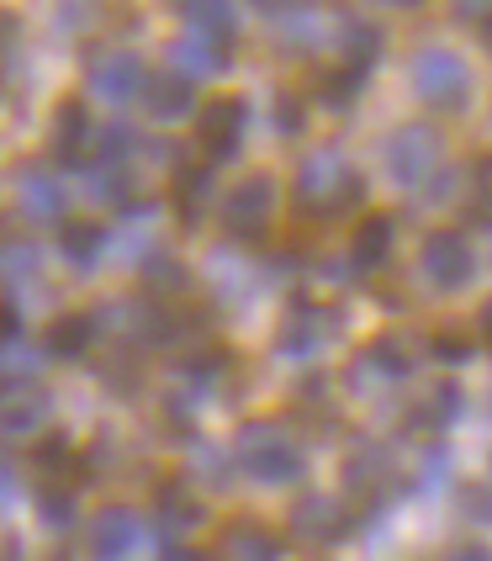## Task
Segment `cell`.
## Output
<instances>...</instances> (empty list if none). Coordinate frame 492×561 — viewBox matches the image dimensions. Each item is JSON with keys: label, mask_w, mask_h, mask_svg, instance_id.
I'll use <instances>...</instances> for the list:
<instances>
[{"label": "cell", "mask_w": 492, "mask_h": 561, "mask_svg": "<svg viewBox=\"0 0 492 561\" xmlns=\"http://www.w3.org/2000/svg\"><path fill=\"white\" fill-rule=\"evenodd\" d=\"M233 467L254 477V482H265V488H291V482H302V471H308V456H302V445L286 435L281 424L271 419H254L244 424L239 435H233Z\"/></svg>", "instance_id": "1"}, {"label": "cell", "mask_w": 492, "mask_h": 561, "mask_svg": "<svg viewBox=\"0 0 492 561\" xmlns=\"http://www.w3.org/2000/svg\"><path fill=\"white\" fill-rule=\"evenodd\" d=\"M355 196H361V181L339 149H318V154L302 159V170H297V207L302 213L329 218V213H344Z\"/></svg>", "instance_id": "2"}, {"label": "cell", "mask_w": 492, "mask_h": 561, "mask_svg": "<svg viewBox=\"0 0 492 561\" xmlns=\"http://www.w3.org/2000/svg\"><path fill=\"white\" fill-rule=\"evenodd\" d=\"M408 80H413L419 101L434 106V112H461L466 95H471V69L450 48H419L413 64H408Z\"/></svg>", "instance_id": "3"}, {"label": "cell", "mask_w": 492, "mask_h": 561, "mask_svg": "<svg viewBox=\"0 0 492 561\" xmlns=\"http://www.w3.org/2000/svg\"><path fill=\"white\" fill-rule=\"evenodd\" d=\"M439 154H445V144H439V133L424 123H402L387 144H381V164H387V175L398 181V186H424L434 170H439Z\"/></svg>", "instance_id": "4"}, {"label": "cell", "mask_w": 492, "mask_h": 561, "mask_svg": "<svg viewBox=\"0 0 492 561\" xmlns=\"http://www.w3.org/2000/svg\"><path fill=\"white\" fill-rule=\"evenodd\" d=\"M149 546V525H144V514L138 508H127V503H106L101 514H91V525H85V551L95 561H127L138 557Z\"/></svg>", "instance_id": "5"}, {"label": "cell", "mask_w": 492, "mask_h": 561, "mask_svg": "<svg viewBox=\"0 0 492 561\" xmlns=\"http://www.w3.org/2000/svg\"><path fill=\"white\" fill-rule=\"evenodd\" d=\"M276 218V181L271 175H244L222 196V233L228 239H260Z\"/></svg>", "instance_id": "6"}, {"label": "cell", "mask_w": 492, "mask_h": 561, "mask_svg": "<svg viewBox=\"0 0 492 561\" xmlns=\"http://www.w3.org/2000/svg\"><path fill=\"white\" fill-rule=\"evenodd\" d=\"M419 271H424V280H430L434 291H461L466 280L477 276V250H471L466 233H445L439 228L419 250Z\"/></svg>", "instance_id": "7"}, {"label": "cell", "mask_w": 492, "mask_h": 561, "mask_svg": "<svg viewBox=\"0 0 492 561\" xmlns=\"http://www.w3.org/2000/svg\"><path fill=\"white\" fill-rule=\"evenodd\" d=\"M85 85H91L95 101H106V106H127V101H138V95H144L149 69H144L138 54H127V48H106V54H95L91 59Z\"/></svg>", "instance_id": "8"}, {"label": "cell", "mask_w": 492, "mask_h": 561, "mask_svg": "<svg viewBox=\"0 0 492 561\" xmlns=\"http://www.w3.org/2000/svg\"><path fill=\"white\" fill-rule=\"evenodd\" d=\"M244 123H249V106L239 101V95H222V101H213V106L196 112V144H202L207 164H222V159L239 154Z\"/></svg>", "instance_id": "9"}, {"label": "cell", "mask_w": 492, "mask_h": 561, "mask_svg": "<svg viewBox=\"0 0 492 561\" xmlns=\"http://www.w3.org/2000/svg\"><path fill=\"white\" fill-rule=\"evenodd\" d=\"M286 525H291L297 540H308V546H339V540L350 535V508H344V499H334V493H302V499L291 503Z\"/></svg>", "instance_id": "10"}, {"label": "cell", "mask_w": 492, "mask_h": 561, "mask_svg": "<svg viewBox=\"0 0 492 561\" xmlns=\"http://www.w3.org/2000/svg\"><path fill=\"white\" fill-rule=\"evenodd\" d=\"M16 207L27 222H64L69 191L48 164H27V170H16Z\"/></svg>", "instance_id": "11"}, {"label": "cell", "mask_w": 492, "mask_h": 561, "mask_svg": "<svg viewBox=\"0 0 492 561\" xmlns=\"http://www.w3.org/2000/svg\"><path fill=\"white\" fill-rule=\"evenodd\" d=\"M329 334H334V312L291 308L286 312V323H281V334H276V350L286 355V360H308V355H318V350L329 344Z\"/></svg>", "instance_id": "12"}, {"label": "cell", "mask_w": 492, "mask_h": 561, "mask_svg": "<svg viewBox=\"0 0 492 561\" xmlns=\"http://www.w3.org/2000/svg\"><path fill=\"white\" fill-rule=\"evenodd\" d=\"M164 64L181 75V80H213V75H222V64H228V48L222 43H213V37H202V32H181L170 48H164Z\"/></svg>", "instance_id": "13"}, {"label": "cell", "mask_w": 492, "mask_h": 561, "mask_svg": "<svg viewBox=\"0 0 492 561\" xmlns=\"http://www.w3.org/2000/svg\"><path fill=\"white\" fill-rule=\"evenodd\" d=\"M144 112L155 117V123H181L196 112V85L181 80L175 69H164V75H149V85H144Z\"/></svg>", "instance_id": "14"}, {"label": "cell", "mask_w": 492, "mask_h": 561, "mask_svg": "<svg viewBox=\"0 0 492 561\" xmlns=\"http://www.w3.org/2000/svg\"><path fill=\"white\" fill-rule=\"evenodd\" d=\"M175 11H181L185 32H202L222 48H233V37H239V5L233 0H175Z\"/></svg>", "instance_id": "15"}, {"label": "cell", "mask_w": 492, "mask_h": 561, "mask_svg": "<svg viewBox=\"0 0 492 561\" xmlns=\"http://www.w3.org/2000/svg\"><path fill=\"white\" fill-rule=\"evenodd\" d=\"M48 392H37V387H16V392H5L0 398V435L5 439H27L37 435L43 424H48Z\"/></svg>", "instance_id": "16"}, {"label": "cell", "mask_w": 492, "mask_h": 561, "mask_svg": "<svg viewBox=\"0 0 492 561\" xmlns=\"http://www.w3.org/2000/svg\"><path fill=\"white\" fill-rule=\"evenodd\" d=\"M408 371H413V350H408L398 334L370 340L366 350H361V360H355V381H402Z\"/></svg>", "instance_id": "17"}, {"label": "cell", "mask_w": 492, "mask_h": 561, "mask_svg": "<svg viewBox=\"0 0 492 561\" xmlns=\"http://www.w3.org/2000/svg\"><path fill=\"white\" fill-rule=\"evenodd\" d=\"M91 112L80 106V101H64L59 117H54V154L64 159V164H85V154H91Z\"/></svg>", "instance_id": "18"}, {"label": "cell", "mask_w": 492, "mask_h": 561, "mask_svg": "<svg viewBox=\"0 0 492 561\" xmlns=\"http://www.w3.org/2000/svg\"><path fill=\"white\" fill-rule=\"evenodd\" d=\"M217 561H281V540L265 525H228L217 540Z\"/></svg>", "instance_id": "19"}, {"label": "cell", "mask_w": 492, "mask_h": 561, "mask_svg": "<svg viewBox=\"0 0 492 561\" xmlns=\"http://www.w3.org/2000/svg\"><path fill=\"white\" fill-rule=\"evenodd\" d=\"M392 239H398V222L387 218V213H376L355 228V244H350V260H355V271H381L387 265V254H392Z\"/></svg>", "instance_id": "20"}, {"label": "cell", "mask_w": 492, "mask_h": 561, "mask_svg": "<svg viewBox=\"0 0 492 561\" xmlns=\"http://www.w3.org/2000/svg\"><path fill=\"white\" fill-rule=\"evenodd\" d=\"M91 344H95V318L91 312H64V318L48 323L43 350H48V355H59V360H80Z\"/></svg>", "instance_id": "21"}, {"label": "cell", "mask_w": 492, "mask_h": 561, "mask_svg": "<svg viewBox=\"0 0 492 561\" xmlns=\"http://www.w3.org/2000/svg\"><path fill=\"white\" fill-rule=\"evenodd\" d=\"M202 519H207V508L191 499L185 488H164L159 493V535L164 540H185L191 530H202Z\"/></svg>", "instance_id": "22"}, {"label": "cell", "mask_w": 492, "mask_h": 561, "mask_svg": "<svg viewBox=\"0 0 492 561\" xmlns=\"http://www.w3.org/2000/svg\"><path fill=\"white\" fill-rule=\"evenodd\" d=\"M59 254L75 271H91L95 260L106 254V228L101 222H59Z\"/></svg>", "instance_id": "23"}, {"label": "cell", "mask_w": 492, "mask_h": 561, "mask_svg": "<svg viewBox=\"0 0 492 561\" xmlns=\"http://www.w3.org/2000/svg\"><path fill=\"white\" fill-rule=\"evenodd\" d=\"M387 477H392V456L381 445H361L350 461H344V482L361 488V493H387Z\"/></svg>", "instance_id": "24"}, {"label": "cell", "mask_w": 492, "mask_h": 561, "mask_svg": "<svg viewBox=\"0 0 492 561\" xmlns=\"http://www.w3.org/2000/svg\"><path fill=\"white\" fill-rule=\"evenodd\" d=\"M138 149V133L127 123H106V127H95V138H91V159L95 164H127V154Z\"/></svg>", "instance_id": "25"}, {"label": "cell", "mask_w": 492, "mask_h": 561, "mask_svg": "<svg viewBox=\"0 0 492 561\" xmlns=\"http://www.w3.org/2000/svg\"><path fill=\"white\" fill-rule=\"evenodd\" d=\"M461 403H466L461 387H456V381H439L430 398H424V413H419V419H424L430 430H445V424H456V419H461Z\"/></svg>", "instance_id": "26"}, {"label": "cell", "mask_w": 492, "mask_h": 561, "mask_svg": "<svg viewBox=\"0 0 492 561\" xmlns=\"http://www.w3.org/2000/svg\"><path fill=\"white\" fill-rule=\"evenodd\" d=\"M366 64H339L334 75H329V80H323V95H329V101H334V106H344V101H350V95L361 91V85H366Z\"/></svg>", "instance_id": "27"}, {"label": "cell", "mask_w": 492, "mask_h": 561, "mask_svg": "<svg viewBox=\"0 0 492 561\" xmlns=\"http://www.w3.org/2000/svg\"><path fill=\"white\" fill-rule=\"evenodd\" d=\"M37 514H43V525L64 530V525L75 519V499H69V488H43V499H37Z\"/></svg>", "instance_id": "28"}, {"label": "cell", "mask_w": 492, "mask_h": 561, "mask_svg": "<svg viewBox=\"0 0 492 561\" xmlns=\"http://www.w3.org/2000/svg\"><path fill=\"white\" fill-rule=\"evenodd\" d=\"M181 213L185 218H196L202 213V202H207V170H181Z\"/></svg>", "instance_id": "29"}, {"label": "cell", "mask_w": 492, "mask_h": 561, "mask_svg": "<svg viewBox=\"0 0 492 561\" xmlns=\"http://www.w3.org/2000/svg\"><path fill=\"white\" fill-rule=\"evenodd\" d=\"M149 286H155L159 297H170V291H185V271L175 265V260H149Z\"/></svg>", "instance_id": "30"}, {"label": "cell", "mask_w": 492, "mask_h": 561, "mask_svg": "<svg viewBox=\"0 0 492 561\" xmlns=\"http://www.w3.org/2000/svg\"><path fill=\"white\" fill-rule=\"evenodd\" d=\"M37 467L48 471V477H54V471H69V467H75V450H69V439H48V445L37 450Z\"/></svg>", "instance_id": "31"}, {"label": "cell", "mask_w": 492, "mask_h": 561, "mask_svg": "<svg viewBox=\"0 0 492 561\" xmlns=\"http://www.w3.org/2000/svg\"><path fill=\"white\" fill-rule=\"evenodd\" d=\"M16 37H22V16H16V11H5V5H0V54H5V48H11V43H16Z\"/></svg>", "instance_id": "32"}, {"label": "cell", "mask_w": 492, "mask_h": 561, "mask_svg": "<svg viewBox=\"0 0 492 561\" xmlns=\"http://www.w3.org/2000/svg\"><path fill=\"white\" fill-rule=\"evenodd\" d=\"M445 561H492V551L482 546V540H461V546H456Z\"/></svg>", "instance_id": "33"}, {"label": "cell", "mask_w": 492, "mask_h": 561, "mask_svg": "<svg viewBox=\"0 0 492 561\" xmlns=\"http://www.w3.org/2000/svg\"><path fill=\"white\" fill-rule=\"evenodd\" d=\"M16 503V471L5 467V456H0V514Z\"/></svg>", "instance_id": "34"}, {"label": "cell", "mask_w": 492, "mask_h": 561, "mask_svg": "<svg viewBox=\"0 0 492 561\" xmlns=\"http://www.w3.org/2000/svg\"><path fill=\"white\" fill-rule=\"evenodd\" d=\"M281 133H297V127H302V117H297V101H291V95H281Z\"/></svg>", "instance_id": "35"}, {"label": "cell", "mask_w": 492, "mask_h": 561, "mask_svg": "<svg viewBox=\"0 0 492 561\" xmlns=\"http://www.w3.org/2000/svg\"><path fill=\"white\" fill-rule=\"evenodd\" d=\"M265 16H286V11H297V5H308V0H254Z\"/></svg>", "instance_id": "36"}, {"label": "cell", "mask_w": 492, "mask_h": 561, "mask_svg": "<svg viewBox=\"0 0 492 561\" xmlns=\"http://www.w3.org/2000/svg\"><path fill=\"white\" fill-rule=\"evenodd\" d=\"M477 329H482V340L492 344V297L482 302V312H477Z\"/></svg>", "instance_id": "37"}, {"label": "cell", "mask_w": 492, "mask_h": 561, "mask_svg": "<svg viewBox=\"0 0 492 561\" xmlns=\"http://www.w3.org/2000/svg\"><path fill=\"white\" fill-rule=\"evenodd\" d=\"M477 228H482V233H488V239H492V196H488V202H482V207H477Z\"/></svg>", "instance_id": "38"}, {"label": "cell", "mask_w": 492, "mask_h": 561, "mask_svg": "<svg viewBox=\"0 0 492 561\" xmlns=\"http://www.w3.org/2000/svg\"><path fill=\"white\" fill-rule=\"evenodd\" d=\"M434 350H439V355H466V344H461V340H439Z\"/></svg>", "instance_id": "39"}, {"label": "cell", "mask_w": 492, "mask_h": 561, "mask_svg": "<svg viewBox=\"0 0 492 561\" xmlns=\"http://www.w3.org/2000/svg\"><path fill=\"white\" fill-rule=\"evenodd\" d=\"M456 5H461V11H482V16H488L492 0H456Z\"/></svg>", "instance_id": "40"}, {"label": "cell", "mask_w": 492, "mask_h": 561, "mask_svg": "<svg viewBox=\"0 0 492 561\" xmlns=\"http://www.w3.org/2000/svg\"><path fill=\"white\" fill-rule=\"evenodd\" d=\"M376 5H387V11H408V5H419V0H376Z\"/></svg>", "instance_id": "41"}, {"label": "cell", "mask_w": 492, "mask_h": 561, "mask_svg": "<svg viewBox=\"0 0 492 561\" xmlns=\"http://www.w3.org/2000/svg\"><path fill=\"white\" fill-rule=\"evenodd\" d=\"M482 43H488V48H492V11H488V16H482Z\"/></svg>", "instance_id": "42"}]
</instances>
